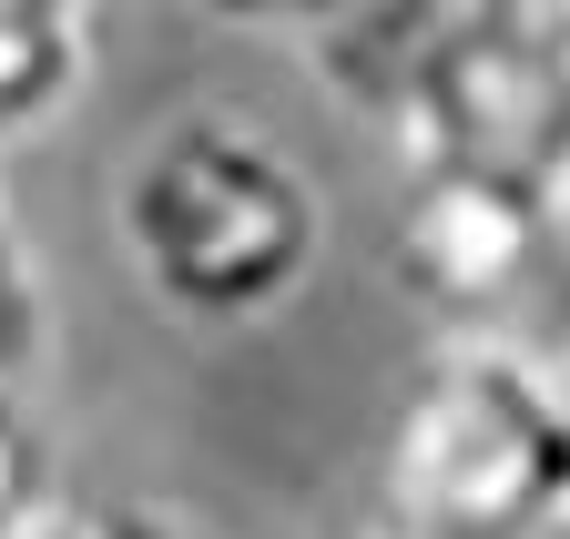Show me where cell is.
I'll use <instances>...</instances> for the list:
<instances>
[{
  "label": "cell",
  "instance_id": "1",
  "mask_svg": "<svg viewBox=\"0 0 570 539\" xmlns=\"http://www.w3.org/2000/svg\"><path fill=\"white\" fill-rule=\"evenodd\" d=\"M112 244L164 316L204 336L265 326L326 264V183L275 122L235 102H194L122 153Z\"/></svg>",
  "mask_w": 570,
  "mask_h": 539
},
{
  "label": "cell",
  "instance_id": "2",
  "mask_svg": "<svg viewBox=\"0 0 570 539\" xmlns=\"http://www.w3.org/2000/svg\"><path fill=\"white\" fill-rule=\"evenodd\" d=\"M570 499V408L520 336H428L377 428L387 539H540Z\"/></svg>",
  "mask_w": 570,
  "mask_h": 539
},
{
  "label": "cell",
  "instance_id": "3",
  "mask_svg": "<svg viewBox=\"0 0 570 539\" xmlns=\"http://www.w3.org/2000/svg\"><path fill=\"white\" fill-rule=\"evenodd\" d=\"M387 276L428 316V336H520L570 276V214H550L510 173L397 153Z\"/></svg>",
  "mask_w": 570,
  "mask_h": 539
},
{
  "label": "cell",
  "instance_id": "4",
  "mask_svg": "<svg viewBox=\"0 0 570 539\" xmlns=\"http://www.w3.org/2000/svg\"><path fill=\"white\" fill-rule=\"evenodd\" d=\"M92 41H102V0H0V153L82 102Z\"/></svg>",
  "mask_w": 570,
  "mask_h": 539
},
{
  "label": "cell",
  "instance_id": "5",
  "mask_svg": "<svg viewBox=\"0 0 570 539\" xmlns=\"http://www.w3.org/2000/svg\"><path fill=\"white\" fill-rule=\"evenodd\" d=\"M41 367H51V276L11 204V173H0V387H41Z\"/></svg>",
  "mask_w": 570,
  "mask_h": 539
},
{
  "label": "cell",
  "instance_id": "6",
  "mask_svg": "<svg viewBox=\"0 0 570 539\" xmlns=\"http://www.w3.org/2000/svg\"><path fill=\"white\" fill-rule=\"evenodd\" d=\"M21 539H214V529L174 499H142V489H51L21 519Z\"/></svg>",
  "mask_w": 570,
  "mask_h": 539
},
{
  "label": "cell",
  "instance_id": "7",
  "mask_svg": "<svg viewBox=\"0 0 570 539\" xmlns=\"http://www.w3.org/2000/svg\"><path fill=\"white\" fill-rule=\"evenodd\" d=\"M61 489L51 428H41V387H0V539H21V519Z\"/></svg>",
  "mask_w": 570,
  "mask_h": 539
},
{
  "label": "cell",
  "instance_id": "8",
  "mask_svg": "<svg viewBox=\"0 0 570 539\" xmlns=\"http://www.w3.org/2000/svg\"><path fill=\"white\" fill-rule=\"evenodd\" d=\"M214 21H245V31H306V41H326L346 11H367V0H204Z\"/></svg>",
  "mask_w": 570,
  "mask_h": 539
},
{
  "label": "cell",
  "instance_id": "9",
  "mask_svg": "<svg viewBox=\"0 0 570 539\" xmlns=\"http://www.w3.org/2000/svg\"><path fill=\"white\" fill-rule=\"evenodd\" d=\"M479 11L510 31V41H530L540 61H560V72H570V0H479Z\"/></svg>",
  "mask_w": 570,
  "mask_h": 539
},
{
  "label": "cell",
  "instance_id": "10",
  "mask_svg": "<svg viewBox=\"0 0 570 539\" xmlns=\"http://www.w3.org/2000/svg\"><path fill=\"white\" fill-rule=\"evenodd\" d=\"M540 539H570V499H560V519H550V529H540Z\"/></svg>",
  "mask_w": 570,
  "mask_h": 539
},
{
  "label": "cell",
  "instance_id": "11",
  "mask_svg": "<svg viewBox=\"0 0 570 539\" xmlns=\"http://www.w3.org/2000/svg\"><path fill=\"white\" fill-rule=\"evenodd\" d=\"M356 539H387V529H356Z\"/></svg>",
  "mask_w": 570,
  "mask_h": 539
}]
</instances>
